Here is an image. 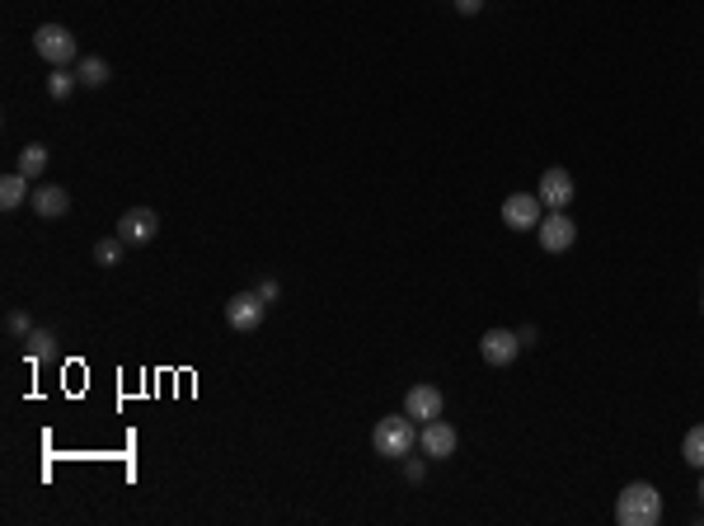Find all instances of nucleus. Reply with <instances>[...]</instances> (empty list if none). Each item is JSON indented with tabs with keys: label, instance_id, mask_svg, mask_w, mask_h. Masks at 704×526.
I'll use <instances>...</instances> for the list:
<instances>
[{
	"label": "nucleus",
	"instance_id": "nucleus-13",
	"mask_svg": "<svg viewBox=\"0 0 704 526\" xmlns=\"http://www.w3.org/2000/svg\"><path fill=\"white\" fill-rule=\"evenodd\" d=\"M52 357H57V334H52V329L33 325L29 339H24V362H33V367H38V362H52Z\"/></svg>",
	"mask_w": 704,
	"mask_h": 526
},
{
	"label": "nucleus",
	"instance_id": "nucleus-19",
	"mask_svg": "<svg viewBox=\"0 0 704 526\" xmlns=\"http://www.w3.org/2000/svg\"><path fill=\"white\" fill-rule=\"evenodd\" d=\"M123 240H118V235H108V240H99V245H94V263H104V268H118V263H123Z\"/></svg>",
	"mask_w": 704,
	"mask_h": 526
},
{
	"label": "nucleus",
	"instance_id": "nucleus-7",
	"mask_svg": "<svg viewBox=\"0 0 704 526\" xmlns=\"http://www.w3.org/2000/svg\"><path fill=\"white\" fill-rule=\"evenodd\" d=\"M545 202H540V193H512V198L503 202V226H512V231H536L540 226V212Z\"/></svg>",
	"mask_w": 704,
	"mask_h": 526
},
{
	"label": "nucleus",
	"instance_id": "nucleus-15",
	"mask_svg": "<svg viewBox=\"0 0 704 526\" xmlns=\"http://www.w3.org/2000/svg\"><path fill=\"white\" fill-rule=\"evenodd\" d=\"M80 90V76H76V66H52V76H47V94L62 104V99H71V94Z\"/></svg>",
	"mask_w": 704,
	"mask_h": 526
},
{
	"label": "nucleus",
	"instance_id": "nucleus-8",
	"mask_svg": "<svg viewBox=\"0 0 704 526\" xmlns=\"http://www.w3.org/2000/svg\"><path fill=\"white\" fill-rule=\"evenodd\" d=\"M521 353V339L517 329H489L484 339H479V357L489 362V367H512Z\"/></svg>",
	"mask_w": 704,
	"mask_h": 526
},
{
	"label": "nucleus",
	"instance_id": "nucleus-25",
	"mask_svg": "<svg viewBox=\"0 0 704 526\" xmlns=\"http://www.w3.org/2000/svg\"><path fill=\"white\" fill-rule=\"evenodd\" d=\"M700 310H704V301H700Z\"/></svg>",
	"mask_w": 704,
	"mask_h": 526
},
{
	"label": "nucleus",
	"instance_id": "nucleus-12",
	"mask_svg": "<svg viewBox=\"0 0 704 526\" xmlns=\"http://www.w3.org/2000/svg\"><path fill=\"white\" fill-rule=\"evenodd\" d=\"M29 202H33V212H38L43 221H57V217L71 212V193H66V184H38Z\"/></svg>",
	"mask_w": 704,
	"mask_h": 526
},
{
	"label": "nucleus",
	"instance_id": "nucleus-5",
	"mask_svg": "<svg viewBox=\"0 0 704 526\" xmlns=\"http://www.w3.org/2000/svg\"><path fill=\"white\" fill-rule=\"evenodd\" d=\"M118 240L123 245H151L155 235H160V217H155V207H127L123 217H118Z\"/></svg>",
	"mask_w": 704,
	"mask_h": 526
},
{
	"label": "nucleus",
	"instance_id": "nucleus-17",
	"mask_svg": "<svg viewBox=\"0 0 704 526\" xmlns=\"http://www.w3.org/2000/svg\"><path fill=\"white\" fill-rule=\"evenodd\" d=\"M24 179H38V174L47 170V146H38V141H29L24 151H19V165H15Z\"/></svg>",
	"mask_w": 704,
	"mask_h": 526
},
{
	"label": "nucleus",
	"instance_id": "nucleus-23",
	"mask_svg": "<svg viewBox=\"0 0 704 526\" xmlns=\"http://www.w3.org/2000/svg\"><path fill=\"white\" fill-rule=\"evenodd\" d=\"M456 10H460V15H479V10H484V0H456Z\"/></svg>",
	"mask_w": 704,
	"mask_h": 526
},
{
	"label": "nucleus",
	"instance_id": "nucleus-18",
	"mask_svg": "<svg viewBox=\"0 0 704 526\" xmlns=\"http://www.w3.org/2000/svg\"><path fill=\"white\" fill-rule=\"evenodd\" d=\"M681 456H686V465L704 470V423H695V428L686 433V442H681Z\"/></svg>",
	"mask_w": 704,
	"mask_h": 526
},
{
	"label": "nucleus",
	"instance_id": "nucleus-20",
	"mask_svg": "<svg viewBox=\"0 0 704 526\" xmlns=\"http://www.w3.org/2000/svg\"><path fill=\"white\" fill-rule=\"evenodd\" d=\"M5 329H10V334H15V339H29L33 320H29V315H24V310H10V315H5Z\"/></svg>",
	"mask_w": 704,
	"mask_h": 526
},
{
	"label": "nucleus",
	"instance_id": "nucleus-21",
	"mask_svg": "<svg viewBox=\"0 0 704 526\" xmlns=\"http://www.w3.org/2000/svg\"><path fill=\"white\" fill-rule=\"evenodd\" d=\"M404 475H409V480H414V484H423V475H428V465H423V461H418V456H414V451H409V456H404Z\"/></svg>",
	"mask_w": 704,
	"mask_h": 526
},
{
	"label": "nucleus",
	"instance_id": "nucleus-16",
	"mask_svg": "<svg viewBox=\"0 0 704 526\" xmlns=\"http://www.w3.org/2000/svg\"><path fill=\"white\" fill-rule=\"evenodd\" d=\"M76 76H80V85H90V90H104L113 71H108L104 57H80V62H76Z\"/></svg>",
	"mask_w": 704,
	"mask_h": 526
},
{
	"label": "nucleus",
	"instance_id": "nucleus-24",
	"mask_svg": "<svg viewBox=\"0 0 704 526\" xmlns=\"http://www.w3.org/2000/svg\"><path fill=\"white\" fill-rule=\"evenodd\" d=\"M700 475H704V470H700ZM700 503H704V480H700Z\"/></svg>",
	"mask_w": 704,
	"mask_h": 526
},
{
	"label": "nucleus",
	"instance_id": "nucleus-11",
	"mask_svg": "<svg viewBox=\"0 0 704 526\" xmlns=\"http://www.w3.org/2000/svg\"><path fill=\"white\" fill-rule=\"evenodd\" d=\"M442 390L437 386H414L404 395V414L414 418V423H432V418H442Z\"/></svg>",
	"mask_w": 704,
	"mask_h": 526
},
{
	"label": "nucleus",
	"instance_id": "nucleus-6",
	"mask_svg": "<svg viewBox=\"0 0 704 526\" xmlns=\"http://www.w3.org/2000/svg\"><path fill=\"white\" fill-rule=\"evenodd\" d=\"M536 235H540V249H545V254H564V249H573V240H578V226H573L568 212H550V217H540Z\"/></svg>",
	"mask_w": 704,
	"mask_h": 526
},
{
	"label": "nucleus",
	"instance_id": "nucleus-22",
	"mask_svg": "<svg viewBox=\"0 0 704 526\" xmlns=\"http://www.w3.org/2000/svg\"><path fill=\"white\" fill-rule=\"evenodd\" d=\"M259 296H263V301H268V306H273L277 296H282V287H277V278H263V282H259Z\"/></svg>",
	"mask_w": 704,
	"mask_h": 526
},
{
	"label": "nucleus",
	"instance_id": "nucleus-1",
	"mask_svg": "<svg viewBox=\"0 0 704 526\" xmlns=\"http://www.w3.org/2000/svg\"><path fill=\"white\" fill-rule=\"evenodd\" d=\"M615 522L620 526H658L662 522V494L653 484H625L620 498H615Z\"/></svg>",
	"mask_w": 704,
	"mask_h": 526
},
{
	"label": "nucleus",
	"instance_id": "nucleus-2",
	"mask_svg": "<svg viewBox=\"0 0 704 526\" xmlns=\"http://www.w3.org/2000/svg\"><path fill=\"white\" fill-rule=\"evenodd\" d=\"M371 447H376V456H385V461H404L409 451L418 447V428L409 414H390L376 423V433H371Z\"/></svg>",
	"mask_w": 704,
	"mask_h": 526
},
{
	"label": "nucleus",
	"instance_id": "nucleus-9",
	"mask_svg": "<svg viewBox=\"0 0 704 526\" xmlns=\"http://www.w3.org/2000/svg\"><path fill=\"white\" fill-rule=\"evenodd\" d=\"M418 447L428 451L432 461H446V456H456V428L446 418H432V423L418 428Z\"/></svg>",
	"mask_w": 704,
	"mask_h": 526
},
{
	"label": "nucleus",
	"instance_id": "nucleus-4",
	"mask_svg": "<svg viewBox=\"0 0 704 526\" xmlns=\"http://www.w3.org/2000/svg\"><path fill=\"white\" fill-rule=\"evenodd\" d=\"M263 315H268V301H263L259 292H235L226 301V325L235 329V334H254V329L263 325Z\"/></svg>",
	"mask_w": 704,
	"mask_h": 526
},
{
	"label": "nucleus",
	"instance_id": "nucleus-10",
	"mask_svg": "<svg viewBox=\"0 0 704 526\" xmlns=\"http://www.w3.org/2000/svg\"><path fill=\"white\" fill-rule=\"evenodd\" d=\"M540 202H545L550 212H564L568 202H573V174L559 170V165L540 174Z\"/></svg>",
	"mask_w": 704,
	"mask_h": 526
},
{
	"label": "nucleus",
	"instance_id": "nucleus-3",
	"mask_svg": "<svg viewBox=\"0 0 704 526\" xmlns=\"http://www.w3.org/2000/svg\"><path fill=\"white\" fill-rule=\"evenodd\" d=\"M33 52L52 66H76L80 62V43L66 24H43V29H33Z\"/></svg>",
	"mask_w": 704,
	"mask_h": 526
},
{
	"label": "nucleus",
	"instance_id": "nucleus-14",
	"mask_svg": "<svg viewBox=\"0 0 704 526\" xmlns=\"http://www.w3.org/2000/svg\"><path fill=\"white\" fill-rule=\"evenodd\" d=\"M24 198H33L29 193V179H24V174H5V179H0V207H5V212H15V207H24Z\"/></svg>",
	"mask_w": 704,
	"mask_h": 526
}]
</instances>
